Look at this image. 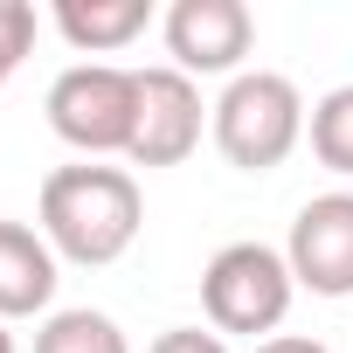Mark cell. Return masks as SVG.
Listing matches in <instances>:
<instances>
[{"instance_id":"cell-4","label":"cell","mask_w":353,"mask_h":353,"mask_svg":"<svg viewBox=\"0 0 353 353\" xmlns=\"http://www.w3.org/2000/svg\"><path fill=\"white\" fill-rule=\"evenodd\" d=\"M49 132L63 145H77L83 159H111V152H132V118H139V70L125 63H70L49 97Z\"/></svg>"},{"instance_id":"cell-5","label":"cell","mask_w":353,"mask_h":353,"mask_svg":"<svg viewBox=\"0 0 353 353\" xmlns=\"http://www.w3.org/2000/svg\"><path fill=\"white\" fill-rule=\"evenodd\" d=\"M159 35L181 77H243V56L256 49V14L243 0H173Z\"/></svg>"},{"instance_id":"cell-2","label":"cell","mask_w":353,"mask_h":353,"mask_svg":"<svg viewBox=\"0 0 353 353\" xmlns=\"http://www.w3.org/2000/svg\"><path fill=\"white\" fill-rule=\"evenodd\" d=\"M208 132H215V152L236 173H277L305 139V97L277 70H243L208 104Z\"/></svg>"},{"instance_id":"cell-1","label":"cell","mask_w":353,"mask_h":353,"mask_svg":"<svg viewBox=\"0 0 353 353\" xmlns=\"http://www.w3.org/2000/svg\"><path fill=\"white\" fill-rule=\"evenodd\" d=\"M42 236L63 263L77 270H104L118 263L139 229H145V194L125 166H97V159H77V166H56L49 181H42Z\"/></svg>"},{"instance_id":"cell-12","label":"cell","mask_w":353,"mask_h":353,"mask_svg":"<svg viewBox=\"0 0 353 353\" xmlns=\"http://www.w3.org/2000/svg\"><path fill=\"white\" fill-rule=\"evenodd\" d=\"M28 49H35V8L28 0H0V83L21 70Z\"/></svg>"},{"instance_id":"cell-13","label":"cell","mask_w":353,"mask_h":353,"mask_svg":"<svg viewBox=\"0 0 353 353\" xmlns=\"http://www.w3.org/2000/svg\"><path fill=\"white\" fill-rule=\"evenodd\" d=\"M145 353H229V339H222L215 325H208V332H201V325H166Z\"/></svg>"},{"instance_id":"cell-10","label":"cell","mask_w":353,"mask_h":353,"mask_svg":"<svg viewBox=\"0 0 353 353\" xmlns=\"http://www.w3.org/2000/svg\"><path fill=\"white\" fill-rule=\"evenodd\" d=\"M35 353H132V339H125V325L111 312L70 305V312H49L35 325Z\"/></svg>"},{"instance_id":"cell-9","label":"cell","mask_w":353,"mask_h":353,"mask_svg":"<svg viewBox=\"0 0 353 353\" xmlns=\"http://www.w3.org/2000/svg\"><path fill=\"white\" fill-rule=\"evenodd\" d=\"M49 21L77 56H118L152 28V0H56Z\"/></svg>"},{"instance_id":"cell-11","label":"cell","mask_w":353,"mask_h":353,"mask_svg":"<svg viewBox=\"0 0 353 353\" xmlns=\"http://www.w3.org/2000/svg\"><path fill=\"white\" fill-rule=\"evenodd\" d=\"M305 139H312V159L325 173H339V181H353V83L325 90L305 118Z\"/></svg>"},{"instance_id":"cell-7","label":"cell","mask_w":353,"mask_h":353,"mask_svg":"<svg viewBox=\"0 0 353 353\" xmlns=\"http://www.w3.org/2000/svg\"><path fill=\"white\" fill-rule=\"evenodd\" d=\"M201 83L181 77L173 63L159 70H139V118H132V166H181L194 145H201Z\"/></svg>"},{"instance_id":"cell-14","label":"cell","mask_w":353,"mask_h":353,"mask_svg":"<svg viewBox=\"0 0 353 353\" xmlns=\"http://www.w3.org/2000/svg\"><path fill=\"white\" fill-rule=\"evenodd\" d=\"M250 353H332L325 339H305V332H277V339H263V346H250Z\"/></svg>"},{"instance_id":"cell-15","label":"cell","mask_w":353,"mask_h":353,"mask_svg":"<svg viewBox=\"0 0 353 353\" xmlns=\"http://www.w3.org/2000/svg\"><path fill=\"white\" fill-rule=\"evenodd\" d=\"M0 353H14V332H8V325H0Z\"/></svg>"},{"instance_id":"cell-6","label":"cell","mask_w":353,"mask_h":353,"mask_svg":"<svg viewBox=\"0 0 353 353\" xmlns=\"http://www.w3.org/2000/svg\"><path fill=\"white\" fill-rule=\"evenodd\" d=\"M284 263H291L298 291H312V298H353V194L346 188L312 194L291 215Z\"/></svg>"},{"instance_id":"cell-8","label":"cell","mask_w":353,"mask_h":353,"mask_svg":"<svg viewBox=\"0 0 353 353\" xmlns=\"http://www.w3.org/2000/svg\"><path fill=\"white\" fill-rule=\"evenodd\" d=\"M56 284H63V256L49 250V236L28 222H0V325L49 312Z\"/></svg>"},{"instance_id":"cell-3","label":"cell","mask_w":353,"mask_h":353,"mask_svg":"<svg viewBox=\"0 0 353 353\" xmlns=\"http://www.w3.org/2000/svg\"><path fill=\"white\" fill-rule=\"evenodd\" d=\"M291 298H298V277H291L284 250H270V243H222L201 270V312L222 339L229 332H243L256 346H263V332L277 339Z\"/></svg>"}]
</instances>
